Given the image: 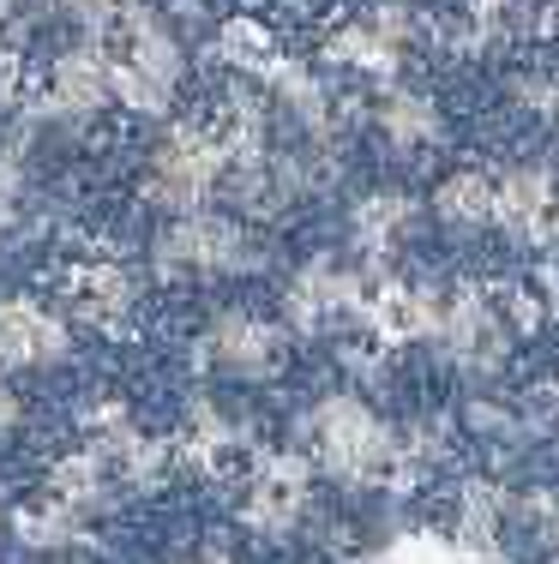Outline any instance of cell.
Instances as JSON below:
<instances>
[{
  "label": "cell",
  "instance_id": "7",
  "mask_svg": "<svg viewBox=\"0 0 559 564\" xmlns=\"http://www.w3.org/2000/svg\"><path fill=\"white\" fill-rule=\"evenodd\" d=\"M217 355L229 360V367H252V372H259V367H271L277 343H271V330L229 318V325H217Z\"/></svg>",
  "mask_w": 559,
  "mask_h": 564
},
{
  "label": "cell",
  "instance_id": "10",
  "mask_svg": "<svg viewBox=\"0 0 559 564\" xmlns=\"http://www.w3.org/2000/svg\"><path fill=\"white\" fill-rule=\"evenodd\" d=\"M103 90H109V73H103L97 61H66L61 78H55V97L66 109H97Z\"/></svg>",
  "mask_w": 559,
  "mask_h": 564
},
{
  "label": "cell",
  "instance_id": "9",
  "mask_svg": "<svg viewBox=\"0 0 559 564\" xmlns=\"http://www.w3.org/2000/svg\"><path fill=\"white\" fill-rule=\"evenodd\" d=\"M385 564H487L475 546L463 541H439V534H409V541L391 546V558Z\"/></svg>",
  "mask_w": 559,
  "mask_h": 564
},
{
  "label": "cell",
  "instance_id": "8",
  "mask_svg": "<svg viewBox=\"0 0 559 564\" xmlns=\"http://www.w3.org/2000/svg\"><path fill=\"white\" fill-rule=\"evenodd\" d=\"M379 120H385V132H391L397 144H428L439 132V115H433L428 97H391L379 109Z\"/></svg>",
  "mask_w": 559,
  "mask_h": 564
},
{
  "label": "cell",
  "instance_id": "1",
  "mask_svg": "<svg viewBox=\"0 0 559 564\" xmlns=\"http://www.w3.org/2000/svg\"><path fill=\"white\" fill-rule=\"evenodd\" d=\"M313 438H319V463H325L331 475H350V480H373L397 463V438L350 397L325 402V409L313 414Z\"/></svg>",
  "mask_w": 559,
  "mask_h": 564
},
{
  "label": "cell",
  "instance_id": "3",
  "mask_svg": "<svg viewBox=\"0 0 559 564\" xmlns=\"http://www.w3.org/2000/svg\"><path fill=\"white\" fill-rule=\"evenodd\" d=\"M548 210H553V186H548L541 169H517V174H505V181L494 186V217L499 223L529 228V223L548 217Z\"/></svg>",
  "mask_w": 559,
  "mask_h": 564
},
{
  "label": "cell",
  "instance_id": "6",
  "mask_svg": "<svg viewBox=\"0 0 559 564\" xmlns=\"http://www.w3.org/2000/svg\"><path fill=\"white\" fill-rule=\"evenodd\" d=\"M439 210H445L451 223L494 217V181H482V174H451V181L439 186Z\"/></svg>",
  "mask_w": 559,
  "mask_h": 564
},
{
  "label": "cell",
  "instance_id": "2",
  "mask_svg": "<svg viewBox=\"0 0 559 564\" xmlns=\"http://www.w3.org/2000/svg\"><path fill=\"white\" fill-rule=\"evenodd\" d=\"M301 505H308V468L301 463H277L271 475L252 487V505H247V517L259 522V529H289V522L301 517Z\"/></svg>",
  "mask_w": 559,
  "mask_h": 564
},
{
  "label": "cell",
  "instance_id": "4",
  "mask_svg": "<svg viewBox=\"0 0 559 564\" xmlns=\"http://www.w3.org/2000/svg\"><path fill=\"white\" fill-rule=\"evenodd\" d=\"M223 156L211 151V144H193V139H181V144H169L163 156H157V181L175 193V205H186L193 193H205L211 186V174H217Z\"/></svg>",
  "mask_w": 559,
  "mask_h": 564
},
{
  "label": "cell",
  "instance_id": "5",
  "mask_svg": "<svg viewBox=\"0 0 559 564\" xmlns=\"http://www.w3.org/2000/svg\"><path fill=\"white\" fill-rule=\"evenodd\" d=\"M61 348V330L36 306H0V360H43Z\"/></svg>",
  "mask_w": 559,
  "mask_h": 564
},
{
  "label": "cell",
  "instance_id": "11",
  "mask_svg": "<svg viewBox=\"0 0 559 564\" xmlns=\"http://www.w3.org/2000/svg\"><path fill=\"white\" fill-rule=\"evenodd\" d=\"M7 414H12V402H7V397H0V421H7Z\"/></svg>",
  "mask_w": 559,
  "mask_h": 564
}]
</instances>
